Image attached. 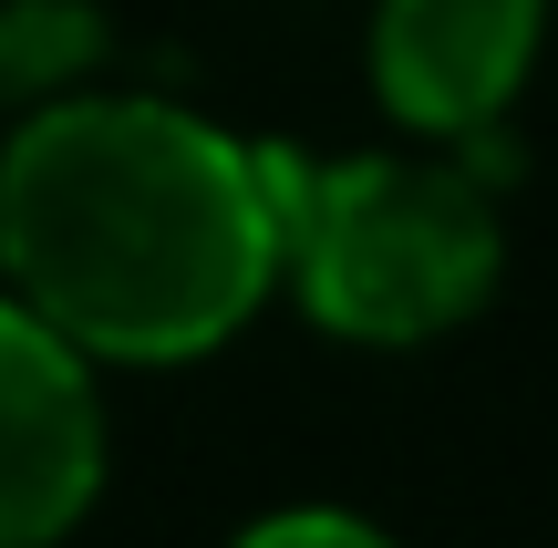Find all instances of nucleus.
Returning <instances> with one entry per match:
<instances>
[{"mask_svg": "<svg viewBox=\"0 0 558 548\" xmlns=\"http://www.w3.org/2000/svg\"><path fill=\"white\" fill-rule=\"evenodd\" d=\"M104 62V11L94 0H0V114L73 94Z\"/></svg>", "mask_w": 558, "mask_h": 548, "instance_id": "nucleus-5", "label": "nucleus"}, {"mask_svg": "<svg viewBox=\"0 0 558 548\" xmlns=\"http://www.w3.org/2000/svg\"><path fill=\"white\" fill-rule=\"evenodd\" d=\"M538 52V0H383L373 21V83L403 124L476 145L518 103Z\"/></svg>", "mask_w": 558, "mask_h": 548, "instance_id": "nucleus-4", "label": "nucleus"}, {"mask_svg": "<svg viewBox=\"0 0 558 548\" xmlns=\"http://www.w3.org/2000/svg\"><path fill=\"white\" fill-rule=\"evenodd\" d=\"M239 548H393V538L362 528V517H341V508H290V517H259Z\"/></svg>", "mask_w": 558, "mask_h": 548, "instance_id": "nucleus-6", "label": "nucleus"}, {"mask_svg": "<svg viewBox=\"0 0 558 548\" xmlns=\"http://www.w3.org/2000/svg\"><path fill=\"white\" fill-rule=\"evenodd\" d=\"M269 166V218L279 269L300 280L311 321L341 342H435L497 290V176L507 156L476 135V156H279Z\"/></svg>", "mask_w": 558, "mask_h": 548, "instance_id": "nucleus-2", "label": "nucleus"}, {"mask_svg": "<svg viewBox=\"0 0 558 548\" xmlns=\"http://www.w3.org/2000/svg\"><path fill=\"white\" fill-rule=\"evenodd\" d=\"M104 487V404L41 310L0 301V548H52Z\"/></svg>", "mask_w": 558, "mask_h": 548, "instance_id": "nucleus-3", "label": "nucleus"}, {"mask_svg": "<svg viewBox=\"0 0 558 548\" xmlns=\"http://www.w3.org/2000/svg\"><path fill=\"white\" fill-rule=\"evenodd\" d=\"M0 269L83 363H186L279 269L259 145L145 94H52L0 156Z\"/></svg>", "mask_w": 558, "mask_h": 548, "instance_id": "nucleus-1", "label": "nucleus"}]
</instances>
